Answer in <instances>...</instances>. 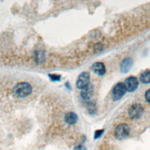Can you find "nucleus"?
<instances>
[{"label": "nucleus", "mask_w": 150, "mask_h": 150, "mask_svg": "<svg viewBox=\"0 0 150 150\" xmlns=\"http://www.w3.org/2000/svg\"><path fill=\"white\" fill-rule=\"evenodd\" d=\"M127 89L124 83H117L112 89V98L114 100H118L121 99L125 94Z\"/></svg>", "instance_id": "20e7f679"}, {"label": "nucleus", "mask_w": 150, "mask_h": 150, "mask_svg": "<svg viewBox=\"0 0 150 150\" xmlns=\"http://www.w3.org/2000/svg\"><path fill=\"white\" fill-rule=\"evenodd\" d=\"M145 98L148 103L150 104V88L145 93Z\"/></svg>", "instance_id": "4468645a"}, {"label": "nucleus", "mask_w": 150, "mask_h": 150, "mask_svg": "<svg viewBox=\"0 0 150 150\" xmlns=\"http://www.w3.org/2000/svg\"><path fill=\"white\" fill-rule=\"evenodd\" d=\"M132 64H133V60L131 58L128 57L124 59L121 63V66H120L121 72L125 73L129 71V70H130V69L132 66Z\"/></svg>", "instance_id": "6e6552de"}, {"label": "nucleus", "mask_w": 150, "mask_h": 150, "mask_svg": "<svg viewBox=\"0 0 150 150\" xmlns=\"http://www.w3.org/2000/svg\"><path fill=\"white\" fill-rule=\"evenodd\" d=\"M92 70L98 75L103 76L105 73V67L101 62H96L92 65Z\"/></svg>", "instance_id": "0eeeda50"}, {"label": "nucleus", "mask_w": 150, "mask_h": 150, "mask_svg": "<svg viewBox=\"0 0 150 150\" xmlns=\"http://www.w3.org/2000/svg\"><path fill=\"white\" fill-rule=\"evenodd\" d=\"M90 74L88 72L84 71L81 73L76 81V86L78 88L83 90L89 85Z\"/></svg>", "instance_id": "7ed1b4c3"}, {"label": "nucleus", "mask_w": 150, "mask_h": 150, "mask_svg": "<svg viewBox=\"0 0 150 150\" xmlns=\"http://www.w3.org/2000/svg\"><path fill=\"white\" fill-rule=\"evenodd\" d=\"M130 128L128 124L123 123L118 125L115 129L114 134L116 138L119 140L123 139L128 136Z\"/></svg>", "instance_id": "f03ea898"}, {"label": "nucleus", "mask_w": 150, "mask_h": 150, "mask_svg": "<svg viewBox=\"0 0 150 150\" xmlns=\"http://www.w3.org/2000/svg\"><path fill=\"white\" fill-rule=\"evenodd\" d=\"M144 112L143 107L138 103L132 104L128 109V114L131 118H138Z\"/></svg>", "instance_id": "39448f33"}, {"label": "nucleus", "mask_w": 150, "mask_h": 150, "mask_svg": "<svg viewBox=\"0 0 150 150\" xmlns=\"http://www.w3.org/2000/svg\"><path fill=\"white\" fill-rule=\"evenodd\" d=\"M64 120L67 124L72 125L77 122L78 117L76 113L73 112H69L65 115Z\"/></svg>", "instance_id": "1a4fd4ad"}, {"label": "nucleus", "mask_w": 150, "mask_h": 150, "mask_svg": "<svg viewBox=\"0 0 150 150\" xmlns=\"http://www.w3.org/2000/svg\"><path fill=\"white\" fill-rule=\"evenodd\" d=\"M124 84L127 91L129 92H132L138 88L139 83L135 77L130 76L125 79Z\"/></svg>", "instance_id": "423d86ee"}, {"label": "nucleus", "mask_w": 150, "mask_h": 150, "mask_svg": "<svg viewBox=\"0 0 150 150\" xmlns=\"http://www.w3.org/2000/svg\"><path fill=\"white\" fill-rule=\"evenodd\" d=\"M49 77L53 81H58L60 79V75L55 74H49Z\"/></svg>", "instance_id": "f8f14e48"}, {"label": "nucleus", "mask_w": 150, "mask_h": 150, "mask_svg": "<svg viewBox=\"0 0 150 150\" xmlns=\"http://www.w3.org/2000/svg\"><path fill=\"white\" fill-rule=\"evenodd\" d=\"M139 80L141 82L144 84L150 83V69L143 71L140 75Z\"/></svg>", "instance_id": "9d476101"}, {"label": "nucleus", "mask_w": 150, "mask_h": 150, "mask_svg": "<svg viewBox=\"0 0 150 150\" xmlns=\"http://www.w3.org/2000/svg\"><path fill=\"white\" fill-rule=\"evenodd\" d=\"M74 150H86V149L84 145H79L74 148Z\"/></svg>", "instance_id": "2eb2a0df"}, {"label": "nucleus", "mask_w": 150, "mask_h": 150, "mask_svg": "<svg viewBox=\"0 0 150 150\" xmlns=\"http://www.w3.org/2000/svg\"><path fill=\"white\" fill-rule=\"evenodd\" d=\"M103 131H104L103 129H99V130L96 131L95 134H94V139L98 138L102 135Z\"/></svg>", "instance_id": "ddd939ff"}, {"label": "nucleus", "mask_w": 150, "mask_h": 150, "mask_svg": "<svg viewBox=\"0 0 150 150\" xmlns=\"http://www.w3.org/2000/svg\"><path fill=\"white\" fill-rule=\"evenodd\" d=\"M31 85L26 82H22L17 84L13 88L14 93L20 97H25L28 96L32 92Z\"/></svg>", "instance_id": "f257e3e1"}, {"label": "nucleus", "mask_w": 150, "mask_h": 150, "mask_svg": "<svg viewBox=\"0 0 150 150\" xmlns=\"http://www.w3.org/2000/svg\"><path fill=\"white\" fill-rule=\"evenodd\" d=\"M91 93H92V88L88 85L86 88H84L81 91V97L84 100L88 101L90 99V96H91Z\"/></svg>", "instance_id": "9b49d317"}]
</instances>
